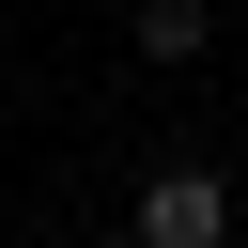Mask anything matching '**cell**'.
I'll return each instance as SVG.
<instances>
[{
  "label": "cell",
  "instance_id": "obj_1",
  "mask_svg": "<svg viewBox=\"0 0 248 248\" xmlns=\"http://www.w3.org/2000/svg\"><path fill=\"white\" fill-rule=\"evenodd\" d=\"M140 248H232V186L217 170H155L140 186Z\"/></svg>",
  "mask_w": 248,
  "mask_h": 248
},
{
  "label": "cell",
  "instance_id": "obj_2",
  "mask_svg": "<svg viewBox=\"0 0 248 248\" xmlns=\"http://www.w3.org/2000/svg\"><path fill=\"white\" fill-rule=\"evenodd\" d=\"M217 46V0H140V62H202Z\"/></svg>",
  "mask_w": 248,
  "mask_h": 248
}]
</instances>
